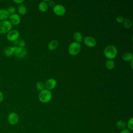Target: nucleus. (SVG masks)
Here are the masks:
<instances>
[{"label": "nucleus", "mask_w": 133, "mask_h": 133, "mask_svg": "<svg viewBox=\"0 0 133 133\" xmlns=\"http://www.w3.org/2000/svg\"><path fill=\"white\" fill-rule=\"evenodd\" d=\"M52 98L51 92L48 89H44L41 91L38 94V99L42 103H47Z\"/></svg>", "instance_id": "2"}, {"label": "nucleus", "mask_w": 133, "mask_h": 133, "mask_svg": "<svg viewBox=\"0 0 133 133\" xmlns=\"http://www.w3.org/2000/svg\"><path fill=\"white\" fill-rule=\"evenodd\" d=\"M73 38L76 42L80 43L83 41V36L79 32H75L73 34Z\"/></svg>", "instance_id": "16"}, {"label": "nucleus", "mask_w": 133, "mask_h": 133, "mask_svg": "<svg viewBox=\"0 0 133 133\" xmlns=\"http://www.w3.org/2000/svg\"><path fill=\"white\" fill-rule=\"evenodd\" d=\"M14 54L18 58H23L27 55V51L24 47L14 46Z\"/></svg>", "instance_id": "5"}, {"label": "nucleus", "mask_w": 133, "mask_h": 133, "mask_svg": "<svg viewBox=\"0 0 133 133\" xmlns=\"http://www.w3.org/2000/svg\"><path fill=\"white\" fill-rule=\"evenodd\" d=\"M36 88L38 90L42 91L43 89H44L45 85L42 82H38L36 84Z\"/></svg>", "instance_id": "22"}, {"label": "nucleus", "mask_w": 133, "mask_h": 133, "mask_svg": "<svg viewBox=\"0 0 133 133\" xmlns=\"http://www.w3.org/2000/svg\"><path fill=\"white\" fill-rule=\"evenodd\" d=\"M12 28V24L9 20H4L0 21V33L7 34Z\"/></svg>", "instance_id": "4"}, {"label": "nucleus", "mask_w": 133, "mask_h": 133, "mask_svg": "<svg viewBox=\"0 0 133 133\" xmlns=\"http://www.w3.org/2000/svg\"><path fill=\"white\" fill-rule=\"evenodd\" d=\"M120 133H130V131L127 129H124L121 131Z\"/></svg>", "instance_id": "29"}, {"label": "nucleus", "mask_w": 133, "mask_h": 133, "mask_svg": "<svg viewBox=\"0 0 133 133\" xmlns=\"http://www.w3.org/2000/svg\"><path fill=\"white\" fill-rule=\"evenodd\" d=\"M45 87L46 89L51 90L55 88L57 85V82L54 78L48 79L45 83Z\"/></svg>", "instance_id": "10"}, {"label": "nucleus", "mask_w": 133, "mask_h": 133, "mask_svg": "<svg viewBox=\"0 0 133 133\" xmlns=\"http://www.w3.org/2000/svg\"><path fill=\"white\" fill-rule=\"evenodd\" d=\"M38 8V9L39 10V11H41L42 12H45L48 9V4H47L46 2H44L43 1L39 3Z\"/></svg>", "instance_id": "15"}, {"label": "nucleus", "mask_w": 133, "mask_h": 133, "mask_svg": "<svg viewBox=\"0 0 133 133\" xmlns=\"http://www.w3.org/2000/svg\"><path fill=\"white\" fill-rule=\"evenodd\" d=\"M117 50L116 48L112 45L107 46L104 49V55L108 59L112 60L116 56Z\"/></svg>", "instance_id": "1"}, {"label": "nucleus", "mask_w": 133, "mask_h": 133, "mask_svg": "<svg viewBox=\"0 0 133 133\" xmlns=\"http://www.w3.org/2000/svg\"><path fill=\"white\" fill-rule=\"evenodd\" d=\"M19 36V32L17 30H11L7 34V39L10 42L16 41Z\"/></svg>", "instance_id": "6"}, {"label": "nucleus", "mask_w": 133, "mask_h": 133, "mask_svg": "<svg viewBox=\"0 0 133 133\" xmlns=\"http://www.w3.org/2000/svg\"><path fill=\"white\" fill-rule=\"evenodd\" d=\"M9 21L11 24L17 25L20 23L21 18L19 15L14 14L9 16Z\"/></svg>", "instance_id": "11"}, {"label": "nucleus", "mask_w": 133, "mask_h": 133, "mask_svg": "<svg viewBox=\"0 0 133 133\" xmlns=\"http://www.w3.org/2000/svg\"><path fill=\"white\" fill-rule=\"evenodd\" d=\"M123 23L124 26L126 29H128V28H130L132 25V22L130 21V20H129V19H127V18L124 19Z\"/></svg>", "instance_id": "21"}, {"label": "nucleus", "mask_w": 133, "mask_h": 133, "mask_svg": "<svg viewBox=\"0 0 133 133\" xmlns=\"http://www.w3.org/2000/svg\"><path fill=\"white\" fill-rule=\"evenodd\" d=\"M9 16L6 9H0V20H6L9 17Z\"/></svg>", "instance_id": "13"}, {"label": "nucleus", "mask_w": 133, "mask_h": 133, "mask_svg": "<svg viewBox=\"0 0 133 133\" xmlns=\"http://www.w3.org/2000/svg\"><path fill=\"white\" fill-rule=\"evenodd\" d=\"M42 133H46V132H42Z\"/></svg>", "instance_id": "32"}, {"label": "nucleus", "mask_w": 133, "mask_h": 133, "mask_svg": "<svg viewBox=\"0 0 133 133\" xmlns=\"http://www.w3.org/2000/svg\"><path fill=\"white\" fill-rule=\"evenodd\" d=\"M131 62H130V65H131V68L132 69V62H133V60H131V61H130Z\"/></svg>", "instance_id": "31"}, {"label": "nucleus", "mask_w": 133, "mask_h": 133, "mask_svg": "<svg viewBox=\"0 0 133 133\" xmlns=\"http://www.w3.org/2000/svg\"><path fill=\"white\" fill-rule=\"evenodd\" d=\"M81 49L80 43L76 42H72L68 47V52L72 56H75L78 54Z\"/></svg>", "instance_id": "3"}, {"label": "nucleus", "mask_w": 133, "mask_h": 133, "mask_svg": "<svg viewBox=\"0 0 133 133\" xmlns=\"http://www.w3.org/2000/svg\"><path fill=\"white\" fill-rule=\"evenodd\" d=\"M124 18L121 16H118L116 17V22H118V23H123V20H124Z\"/></svg>", "instance_id": "25"}, {"label": "nucleus", "mask_w": 133, "mask_h": 133, "mask_svg": "<svg viewBox=\"0 0 133 133\" xmlns=\"http://www.w3.org/2000/svg\"><path fill=\"white\" fill-rule=\"evenodd\" d=\"M4 99V95L3 92L0 90V103L1 102H2V101Z\"/></svg>", "instance_id": "28"}, {"label": "nucleus", "mask_w": 133, "mask_h": 133, "mask_svg": "<svg viewBox=\"0 0 133 133\" xmlns=\"http://www.w3.org/2000/svg\"><path fill=\"white\" fill-rule=\"evenodd\" d=\"M122 59L125 61H130L133 60V56L131 53L126 52L123 54Z\"/></svg>", "instance_id": "17"}, {"label": "nucleus", "mask_w": 133, "mask_h": 133, "mask_svg": "<svg viewBox=\"0 0 133 133\" xmlns=\"http://www.w3.org/2000/svg\"><path fill=\"white\" fill-rule=\"evenodd\" d=\"M17 10L18 12L21 15H25L27 11L26 7L23 5H20L18 7Z\"/></svg>", "instance_id": "19"}, {"label": "nucleus", "mask_w": 133, "mask_h": 133, "mask_svg": "<svg viewBox=\"0 0 133 133\" xmlns=\"http://www.w3.org/2000/svg\"><path fill=\"white\" fill-rule=\"evenodd\" d=\"M105 65L106 68L108 70H112L114 67V62L113 60L108 59V60L106 61Z\"/></svg>", "instance_id": "18"}, {"label": "nucleus", "mask_w": 133, "mask_h": 133, "mask_svg": "<svg viewBox=\"0 0 133 133\" xmlns=\"http://www.w3.org/2000/svg\"><path fill=\"white\" fill-rule=\"evenodd\" d=\"M7 119L10 124L15 125L17 124L19 121V116L16 113L11 112L8 114Z\"/></svg>", "instance_id": "8"}, {"label": "nucleus", "mask_w": 133, "mask_h": 133, "mask_svg": "<svg viewBox=\"0 0 133 133\" xmlns=\"http://www.w3.org/2000/svg\"><path fill=\"white\" fill-rule=\"evenodd\" d=\"M13 2L17 4H20L24 2L23 0H13Z\"/></svg>", "instance_id": "30"}, {"label": "nucleus", "mask_w": 133, "mask_h": 133, "mask_svg": "<svg viewBox=\"0 0 133 133\" xmlns=\"http://www.w3.org/2000/svg\"><path fill=\"white\" fill-rule=\"evenodd\" d=\"M48 5L49 6H50V7H54L55 5V2L52 1H49V3H48Z\"/></svg>", "instance_id": "27"}, {"label": "nucleus", "mask_w": 133, "mask_h": 133, "mask_svg": "<svg viewBox=\"0 0 133 133\" xmlns=\"http://www.w3.org/2000/svg\"><path fill=\"white\" fill-rule=\"evenodd\" d=\"M84 42L85 44L89 47H94L96 46L97 42L95 38L90 36H87L84 37Z\"/></svg>", "instance_id": "9"}, {"label": "nucleus", "mask_w": 133, "mask_h": 133, "mask_svg": "<svg viewBox=\"0 0 133 133\" xmlns=\"http://www.w3.org/2000/svg\"><path fill=\"white\" fill-rule=\"evenodd\" d=\"M4 55L7 57L11 56L14 54V47L8 46L6 47L4 51Z\"/></svg>", "instance_id": "14"}, {"label": "nucleus", "mask_w": 133, "mask_h": 133, "mask_svg": "<svg viewBox=\"0 0 133 133\" xmlns=\"http://www.w3.org/2000/svg\"><path fill=\"white\" fill-rule=\"evenodd\" d=\"M7 11L8 12V13L9 14V15H12V14H15V11H16V9L13 6H10L7 9Z\"/></svg>", "instance_id": "24"}, {"label": "nucleus", "mask_w": 133, "mask_h": 133, "mask_svg": "<svg viewBox=\"0 0 133 133\" xmlns=\"http://www.w3.org/2000/svg\"><path fill=\"white\" fill-rule=\"evenodd\" d=\"M116 126L118 129H124L126 126V123L123 120H119L116 122Z\"/></svg>", "instance_id": "20"}, {"label": "nucleus", "mask_w": 133, "mask_h": 133, "mask_svg": "<svg viewBox=\"0 0 133 133\" xmlns=\"http://www.w3.org/2000/svg\"><path fill=\"white\" fill-rule=\"evenodd\" d=\"M52 10L54 13L56 15L58 16H61L64 15L66 12V9L65 7L61 4L56 5L53 7Z\"/></svg>", "instance_id": "7"}, {"label": "nucleus", "mask_w": 133, "mask_h": 133, "mask_svg": "<svg viewBox=\"0 0 133 133\" xmlns=\"http://www.w3.org/2000/svg\"><path fill=\"white\" fill-rule=\"evenodd\" d=\"M18 44H19V47H24V46L25 45V41H23V40H21V41H19Z\"/></svg>", "instance_id": "26"}, {"label": "nucleus", "mask_w": 133, "mask_h": 133, "mask_svg": "<svg viewBox=\"0 0 133 133\" xmlns=\"http://www.w3.org/2000/svg\"><path fill=\"white\" fill-rule=\"evenodd\" d=\"M127 127L130 130H133V118L131 117L127 122Z\"/></svg>", "instance_id": "23"}, {"label": "nucleus", "mask_w": 133, "mask_h": 133, "mask_svg": "<svg viewBox=\"0 0 133 133\" xmlns=\"http://www.w3.org/2000/svg\"><path fill=\"white\" fill-rule=\"evenodd\" d=\"M59 44V42L56 39H54L51 41L48 44V48L49 50L52 51L55 50Z\"/></svg>", "instance_id": "12"}]
</instances>
